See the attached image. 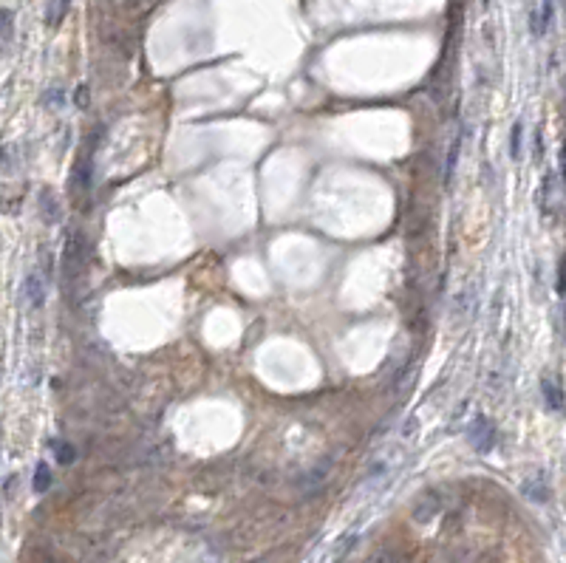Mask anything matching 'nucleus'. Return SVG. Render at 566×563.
<instances>
[{"label":"nucleus","mask_w":566,"mask_h":563,"mask_svg":"<svg viewBox=\"0 0 566 563\" xmlns=\"http://www.w3.org/2000/svg\"><path fill=\"white\" fill-rule=\"evenodd\" d=\"M51 481H54V479H51V467H48L46 461H37V467H35V479H32V490L43 495V493L51 490Z\"/></svg>","instance_id":"nucleus-7"},{"label":"nucleus","mask_w":566,"mask_h":563,"mask_svg":"<svg viewBox=\"0 0 566 563\" xmlns=\"http://www.w3.org/2000/svg\"><path fill=\"white\" fill-rule=\"evenodd\" d=\"M20 298L28 309H40L46 303V278L40 272H28L20 286Z\"/></svg>","instance_id":"nucleus-2"},{"label":"nucleus","mask_w":566,"mask_h":563,"mask_svg":"<svg viewBox=\"0 0 566 563\" xmlns=\"http://www.w3.org/2000/svg\"><path fill=\"white\" fill-rule=\"evenodd\" d=\"M40 102H43L46 108H63V105H66V91H63V88H46L43 97H40Z\"/></svg>","instance_id":"nucleus-14"},{"label":"nucleus","mask_w":566,"mask_h":563,"mask_svg":"<svg viewBox=\"0 0 566 563\" xmlns=\"http://www.w3.org/2000/svg\"><path fill=\"white\" fill-rule=\"evenodd\" d=\"M552 187H555V173H547L544 175V184L538 190V204H541V213L549 216L552 213Z\"/></svg>","instance_id":"nucleus-10"},{"label":"nucleus","mask_w":566,"mask_h":563,"mask_svg":"<svg viewBox=\"0 0 566 563\" xmlns=\"http://www.w3.org/2000/svg\"><path fill=\"white\" fill-rule=\"evenodd\" d=\"M436 510H439V501H436V495H431V501H428V495H425L419 507L413 510V518L419 521V524H425V521H431V518L436 515Z\"/></svg>","instance_id":"nucleus-13"},{"label":"nucleus","mask_w":566,"mask_h":563,"mask_svg":"<svg viewBox=\"0 0 566 563\" xmlns=\"http://www.w3.org/2000/svg\"><path fill=\"white\" fill-rule=\"evenodd\" d=\"M541 394H544V402L549 410H563V391L555 385L552 376H541Z\"/></svg>","instance_id":"nucleus-6"},{"label":"nucleus","mask_w":566,"mask_h":563,"mask_svg":"<svg viewBox=\"0 0 566 563\" xmlns=\"http://www.w3.org/2000/svg\"><path fill=\"white\" fill-rule=\"evenodd\" d=\"M552 17H555V0H544V6H541V12H538V20H541V37L549 32Z\"/></svg>","instance_id":"nucleus-15"},{"label":"nucleus","mask_w":566,"mask_h":563,"mask_svg":"<svg viewBox=\"0 0 566 563\" xmlns=\"http://www.w3.org/2000/svg\"><path fill=\"white\" fill-rule=\"evenodd\" d=\"M467 439L479 453H490L498 433H496V425L484 417V413H475V417L470 419V428H467Z\"/></svg>","instance_id":"nucleus-1"},{"label":"nucleus","mask_w":566,"mask_h":563,"mask_svg":"<svg viewBox=\"0 0 566 563\" xmlns=\"http://www.w3.org/2000/svg\"><path fill=\"white\" fill-rule=\"evenodd\" d=\"M462 131L453 136L451 147H448V156H444V184H451L453 182V175H456V167H459V156H462Z\"/></svg>","instance_id":"nucleus-5"},{"label":"nucleus","mask_w":566,"mask_h":563,"mask_svg":"<svg viewBox=\"0 0 566 563\" xmlns=\"http://www.w3.org/2000/svg\"><path fill=\"white\" fill-rule=\"evenodd\" d=\"M521 156H524V120H516L510 131V159L518 162Z\"/></svg>","instance_id":"nucleus-8"},{"label":"nucleus","mask_w":566,"mask_h":563,"mask_svg":"<svg viewBox=\"0 0 566 563\" xmlns=\"http://www.w3.org/2000/svg\"><path fill=\"white\" fill-rule=\"evenodd\" d=\"M51 450H54V456H57V461L63 464V467H68V464H74L77 461V453H74V448L68 441H51Z\"/></svg>","instance_id":"nucleus-12"},{"label":"nucleus","mask_w":566,"mask_h":563,"mask_svg":"<svg viewBox=\"0 0 566 563\" xmlns=\"http://www.w3.org/2000/svg\"><path fill=\"white\" fill-rule=\"evenodd\" d=\"M521 493H524V498H529L535 504H547L549 501V481H547V476H544V473H532L529 479H524Z\"/></svg>","instance_id":"nucleus-3"},{"label":"nucleus","mask_w":566,"mask_h":563,"mask_svg":"<svg viewBox=\"0 0 566 563\" xmlns=\"http://www.w3.org/2000/svg\"><path fill=\"white\" fill-rule=\"evenodd\" d=\"M416 430H419V419L411 417V419H408V425H402V439H411Z\"/></svg>","instance_id":"nucleus-18"},{"label":"nucleus","mask_w":566,"mask_h":563,"mask_svg":"<svg viewBox=\"0 0 566 563\" xmlns=\"http://www.w3.org/2000/svg\"><path fill=\"white\" fill-rule=\"evenodd\" d=\"M201 563H221V560H218V557H216V555H207V557H204V560H201Z\"/></svg>","instance_id":"nucleus-20"},{"label":"nucleus","mask_w":566,"mask_h":563,"mask_svg":"<svg viewBox=\"0 0 566 563\" xmlns=\"http://www.w3.org/2000/svg\"><path fill=\"white\" fill-rule=\"evenodd\" d=\"M558 292L566 298V258H563L560 266H558Z\"/></svg>","instance_id":"nucleus-17"},{"label":"nucleus","mask_w":566,"mask_h":563,"mask_svg":"<svg viewBox=\"0 0 566 563\" xmlns=\"http://www.w3.org/2000/svg\"><path fill=\"white\" fill-rule=\"evenodd\" d=\"M40 213H43V218H46L48 224H57V221H59V204H57V198H54L48 190L40 195Z\"/></svg>","instance_id":"nucleus-11"},{"label":"nucleus","mask_w":566,"mask_h":563,"mask_svg":"<svg viewBox=\"0 0 566 563\" xmlns=\"http://www.w3.org/2000/svg\"><path fill=\"white\" fill-rule=\"evenodd\" d=\"M79 260H82V247H79V235L71 232V238L66 241V252H63V263H66V272L74 278L77 269H79Z\"/></svg>","instance_id":"nucleus-4"},{"label":"nucleus","mask_w":566,"mask_h":563,"mask_svg":"<svg viewBox=\"0 0 566 563\" xmlns=\"http://www.w3.org/2000/svg\"><path fill=\"white\" fill-rule=\"evenodd\" d=\"M0 20H3V28H0V35H3V46H9L12 35H15V12L3 9V12H0Z\"/></svg>","instance_id":"nucleus-16"},{"label":"nucleus","mask_w":566,"mask_h":563,"mask_svg":"<svg viewBox=\"0 0 566 563\" xmlns=\"http://www.w3.org/2000/svg\"><path fill=\"white\" fill-rule=\"evenodd\" d=\"M88 99H91V97H88V88H85V85H79V88H77V99H74V102H77V108H85V102H88Z\"/></svg>","instance_id":"nucleus-19"},{"label":"nucleus","mask_w":566,"mask_h":563,"mask_svg":"<svg viewBox=\"0 0 566 563\" xmlns=\"http://www.w3.org/2000/svg\"><path fill=\"white\" fill-rule=\"evenodd\" d=\"M68 6H71V0H51L48 9H46V23H48L51 28H57L59 23H63V17H66Z\"/></svg>","instance_id":"nucleus-9"}]
</instances>
